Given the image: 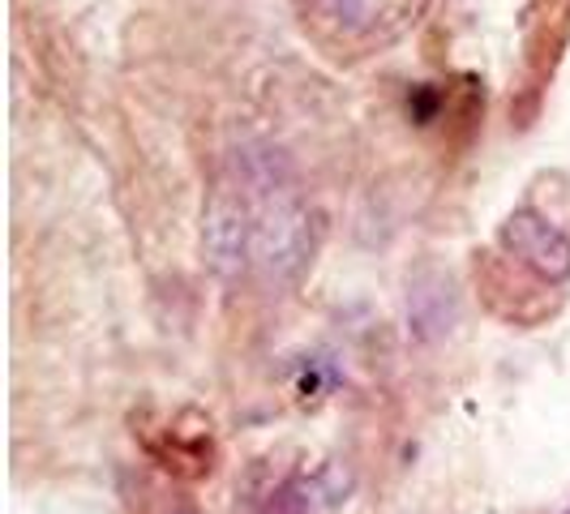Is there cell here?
Masks as SVG:
<instances>
[{
    "label": "cell",
    "mask_w": 570,
    "mask_h": 514,
    "mask_svg": "<svg viewBox=\"0 0 570 514\" xmlns=\"http://www.w3.org/2000/svg\"><path fill=\"white\" fill-rule=\"evenodd\" d=\"M502 245L549 284L570 279V236L541 219L537 210H514L502 224Z\"/></svg>",
    "instance_id": "6da1fadb"
},
{
    "label": "cell",
    "mask_w": 570,
    "mask_h": 514,
    "mask_svg": "<svg viewBox=\"0 0 570 514\" xmlns=\"http://www.w3.org/2000/svg\"><path fill=\"white\" fill-rule=\"evenodd\" d=\"M347 493H352V476L331 463L314 476H301L279 488V497L271 502V514H335L347 502Z\"/></svg>",
    "instance_id": "7a4b0ae2"
},
{
    "label": "cell",
    "mask_w": 570,
    "mask_h": 514,
    "mask_svg": "<svg viewBox=\"0 0 570 514\" xmlns=\"http://www.w3.org/2000/svg\"><path fill=\"white\" fill-rule=\"evenodd\" d=\"M567 514H570V511H567Z\"/></svg>",
    "instance_id": "3957f363"
}]
</instances>
